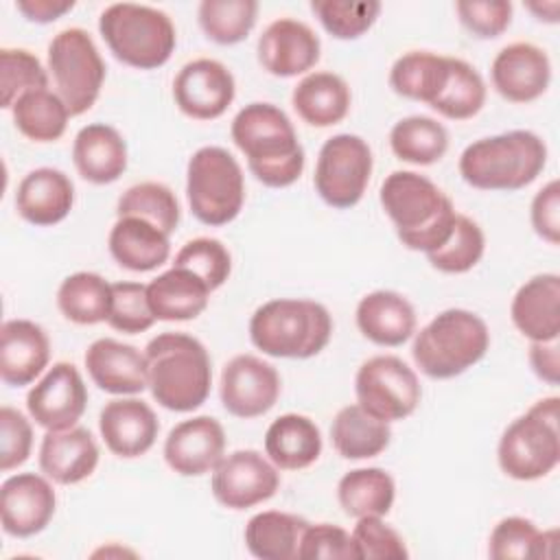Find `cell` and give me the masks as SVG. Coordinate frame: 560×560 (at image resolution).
Returning a JSON list of instances; mask_svg holds the SVG:
<instances>
[{
	"instance_id": "6da1fadb",
	"label": "cell",
	"mask_w": 560,
	"mask_h": 560,
	"mask_svg": "<svg viewBox=\"0 0 560 560\" xmlns=\"http://www.w3.org/2000/svg\"><path fill=\"white\" fill-rule=\"evenodd\" d=\"M230 133L260 184L287 188L300 179L304 149L291 118L278 105L260 101L245 105L234 116Z\"/></svg>"
},
{
	"instance_id": "7a4b0ae2",
	"label": "cell",
	"mask_w": 560,
	"mask_h": 560,
	"mask_svg": "<svg viewBox=\"0 0 560 560\" xmlns=\"http://www.w3.org/2000/svg\"><path fill=\"white\" fill-rule=\"evenodd\" d=\"M378 199L407 249L429 254L453 232L455 206L427 175L394 171L381 184Z\"/></svg>"
},
{
	"instance_id": "3957f363",
	"label": "cell",
	"mask_w": 560,
	"mask_h": 560,
	"mask_svg": "<svg viewBox=\"0 0 560 560\" xmlns=\"http://www.w3.org/2000/svg\"><path fill=\"white\" fill-rule=\"evenodd\" d=\"M149 389L158 405L188 413L201 407L212 387V361L206 346L186 332H160L147 348Z\"/></svg>"
},
{
	"instance_id": "277c9868",
	"label": "cell",
	"mask_w": 560,
	"mask_h": 560,
	"mask_svg": "<svg viewBox=\"0 0 560 560\" xmlns=\"http://www.w3.org/2000/svg\"><path fill=\"white\" fill-rule=\"evenodd\" d=\"M547 164L545 140L527 129H512L470 142L459 155L462 179L479 190H521Z\"/></svg>"
},
{
	"instance_id": "5b68a950",
	"label": "cell",
	"mask_w": 560,
	"mask_h": 560,
	"mask_svg": "<svg viewBox=\"0 0 560 560\" xmlns=\"http://www.w3.org/2000/svg\"><path fill=\"white\" fill-rule=\"evenodd\" d=\"M332 335L328 308L315 300L276 298L260 304L249 319L252 343L276 359H311Z\"/></svg>"
},
{
	"instance_id": "8992f818",
	"label": "cell",
	"mask_w": 560,
	"mask_h": 560,
	"mask_svg": "<svg viewBox=\"0 0 560 560\" xmlns=\"http://www.w3.org/2000/svg\"><path fill=\"white\" fill-rule=\"evenodd\" d=\"M488 348L490 330L477 313L446 308L416 332L411 357L422 374L444 381L479 363Z\"/></svg>"
},
{
	"instance_id": "52a82bcc",
	"label": "cell",
	"mask_w": 560,
	"mask_h": 560,
	"mask_svg": "<svg viewBox=\"0 0 560 560\" xmlns=\"http://www.w3.org/2000/svg\"><path fill=\"white\" fill-rule=\"evenodd\" d=\"M98 31L109 52L125 66L138 70L164 66L177 44L173 20L149 4H109L98 18Z\"/></svg>"
},
{
	"instance_id": "ba28073f",
	"label": "cell",
	"mask_w": 560,
	"mask_h": 560,
	"mask_svg": "<svg viewBox=\"0 0 560 560\" xmlns=\"http://www.w3.org/2000/svg\"><path fill=\"white\" fill-rule=\"evenodd\" d=\"M560 398L536 400L523 416L512 420L499 438V468L516 481L547 477L560 462Z\"/></svg>"
},
{
	"instance_id": "9c48e42d",
	"label": "cell",
	"mask_w": 560,
	"mask_h": 560,
	"mask_svg": "<svg viewBox=\"0 0 560 560\" xmlns=\"http://www.w3.org/2000/svg\"><path fill=\"white\" fill-rule=\"evenodd\" d=\"M190 212L203 225H228L245 203V177L236 158L223 147L197 149L186 166Z\"/></svg>"
},
{
	"instance_id": "30bf717a",
	"label": "cell",
	"mask_w": 560,
	"mask_h": 560,
	"mask_svg": "<svg viewBox=\"0 0 560 560\" xmlns=\"http://www.w3.org/2000/svg\"><path fill=\"white\" fill-rule=\"evenodd\" d=\"M48 70L70 116L92 109L105 81V61L85 28L68 26L50 39Z\"/></svg>"
},
{
	"instance_id": "8fae6325",
	"label": "cell",
	"mask_w": 560,
	"mask_h": 560,
	"mask_svg": "<svg viewBox=\"0 0 560 560\" xmlns=\"http://www.w3.org/2000/svg\"><path fill=\"white\" fill-rule=\"evenodd\" d=\"M372 166V149L361 136L337 133L319 149L313 175L315 190L330 208L348 210L361 201Z\"/></svg>"
},
{
	"instance_id": "7c38bea8",
	"label": "cell",
	"mask_w": 560,
	"mask_h": 560,
	"mask_svg": "<svg viewBox=\"0 0 560 560\" xmlns=\"http://www.w3.org/2000/svg\"><path fill=\"white\" fill-rule=\"evenodd\" d=\"M354 392L357 402L383 422L409 418L422 398L418 374L394 354H376L363 361L354 376Z\"/></svg>"
},
{
	"instance_id": "4fadbf2b",
	"label": "cell",
	"mask_w": 560,
	"mask_h": 560,
	"mask_svg": "<svg viewBox=\"0 0 560 560\" xmlns=\"http://www.w3.org/2000/svg\"><path fill=\"white\" fill-rule=\"evenodd\" d=\"M214 499L228 510H247L269 501L280 488V472L271 459L254 448L223 455L210 481Z\"/></svg>"
},
{
	"instance_id": "5bb4252c",
	"label": "cell",
	"mask_w": 560,
	"mask_h": 560,
	"mask_svg": "<svg viewBox=\"0 0 560 560\" xmlns=\"http://www.w3.org/2000/svg\"><path fill=\"white\" fill-rule=\"evenodd\" d=\"M280 389L278 370L256 354H236L221 370V405L234 418L265 416L278 402Z\"/></svg>"
},
{
	"instance_id": "9a60e30c",
	"label": "cell",
	"mask_w": 560,
	"mask_h": 560,
	"mask_svg": "<svg viewBox=\"0 0 560 560\" xmlns=\"http://www.w3.org/2000/svg\"><path fill=\"white\" fill-rule=\"evenodd\" d=\"M85 407L88 387L77 365L68 361L52 363L26 394L28 416L46 431L77 427Z\"/></svg>"
},
{
	"instance_id": "2e32d148",
	"label": "cell",
	"mask_w": 560,
	"mask_h": 560,
	"mask_svg": "<svg viewBox=\"0 0 560 560\" xmlns=\"http://www.w3.org/2000/svg\"><path fill=\"white\" fill-rule=\"evenodd\" d=\"M236 96V81L228 66L199 57L179 68L173 81V98L182 114L195 120H214L225 114Z\"/></svg>"
},
{
	"instance_id": "e0dca14e",
	"label": "cell",
	"mask_w": 560,
	"mask_h": 560,
	"mask_svg": "<svg viewBox=\"0 0 560 560\" xmlns=\"http://www.w3.org/2000/svg\"><path fill=\"white\" fill-rule=\"evenodd\" d=\"M57 510V494L46 475L18 472L0 486V521L4 534L31 538L48 527Z\"/></svg>"
},
{
	"instance_id": "ac0fdd59",
	"label": "cell",
	"mask_w": 560,
	"mask_h": 560,
	"mask_svg": "<svg viewBox=\"0 0 560 560\" xmlns=\"http://www.w3.org/2000/svg\"><path fill=\"white\" fill-rule=\"evenodd\" d=\"M225 455L223 424L212 416H195L177 422L164 440V459L182 477L212 472Z\"/></svg>"
},
{
	"instance_id": "d6986e66",
	"label": "cell",
	"mask_w": 560,
	"mask_h": 560,
	"mask_svg": "<svg viewBox=\"0 0 560 560\" xmlns=\"http://www.w3.org/2000/svg\"><path fill=\"white\" fill-rule=\"evenodd\" d=\"M258 63L273 77H298L308 72L322 52L315 31L293 18L273 20L256 44Z\"/></svg>"
},
{
	"instance_id": "ffe728a7",
	"label": "cell",
	"mask_w": 560,
	"mask_h": 560,
	"mask_svg": "<svg viewBox=\"0 0 560 560\" xmlns=\"http://www.w3.org/2000/svg\"><path fill=\"white\" fill-rule=\"evenodd\" d=\"M494 90L510 103H532L540 98L551 83V61L547 52L532 42L503 46L490 66Z\"/></svg>"
},
{
	"instance_id": "44dd1931",
	"label": "cell",
	"mask_w": 560,
	"mask_h": 560,
	"mask_svg": "<svg viewBox=\"0 0 560 560\" xmlns=\"http://www.w3.org/2000/svg\"><path fill=\"white\" fill-rule=\"evenodd\" d=\"M98 431L114 455L133 459L151 451L160 433V422L149 402L122 396L105 402L98 413Z\"/></svg>"
},
{
	"instance_id": "7402d4cb",
	"label": "cell",
	"mask_w": 560,
	"mask_h": 560,
	"mask_svg": "<svg viewBox=\"0 0 560 560\" xmlns=\"http://www.w3.org/2000/svg\"><path fill=\"white\" fill-rule=\"evenodd\" d=\"M83 361L94 385L107 394L136 396L149 387L147 357L131 343L112 337L96 339L88 346Z\"/></svg>"
},
{
	"instance_id": "603a6c76",
	"label": "cell",
	"mask_w": 560,
	"mask_h": 560,
	"mask_svg": "<svg viewBox=\"0 0 560 560\" xmlns=\"http://www.w3.org/2000/svg\"><path fill=\"white\" fill-rule=\"evenodd\" d=\"M50 361L46 330L31 319H7L0 328V378L11 387L31 385Z\"/></svg>"
},
{
	"instance_id": "cb8c5ba5",
	"label": "cell",
	"mask_w": 560,
	"mask_h": 560,
	"mask_svg": "<svg viewBox=\"0 0 560 560\" xmlns=\"http://www.w3.org/2000/svg\"><path fill=\"white\" fill-rule=\"evenodd\" d=\"M74 206L72 179L52 166H39L28 171L18 184L15 210L18 214L37 228L61 223Z\"/></svg>"
},
{
	"instance_id": "d4e9b609",
	"label": "cell",
	"mask_w": 560,
	"mask_h": 560,
	"mask_svg": "<svg viewBox=\"0 0 560 560\" xmlns=\"http://www.w3.org/2000/svg\"><path fill=\"white\" fill-rule=\"evenodd\" d=\"M98 444L85 427L46 431L39 444V468L59 486H74L88 479L98 466Z\"/></svg>"
},
{
	"instance_id": "484cf974",
	"label": "cell",
	"mask_w": 560,
	"mask_h": 560,
	"mask_svg": "<svg viewBox=\"0 0 560 560\" xmlns=\"http://www.w3.org/2000/svg\"><path fill=\"white\" fill-rule=\"evenodd\" d=\"M514 326L529 341H553L560 335V276L538 273L512 298Z\"/></svg>"
},
{
	"instance_id": "4316f807",
	"label": "cell",
	"mask_w": 560,
	"mask_h": 560,
	"mask_svg": "<svg viewBox=\"0 0 560 560\" xmlns=\"http://www.w3.org/2000/svg\"><path fill=\"white\" fill-rule=\"evenodd\" d=\"M357 328L376 346L396 348L416 332V311L398 291L378 289L365 293L357 304Z\"/></svg>"
},
{
	"instance_id": "83f0119b",
	"label": "cell",
	"mask_w": 560,
	"mask_h": 560,
	"mask_svg": "<svg viewBox=\"0 0 560 560\" xmlns=\"http://www.w3.org/2000/svg\"><path fill=\"white\" fill-rule=\"evenodd\" d=\"M72 162L85 182L112 184L127 171V142L112 125H85L74 136Z\"/></svg>"
},
{
	"instance_id": "f1b7e54d",
	"label": "cell",
	"mask_w": 560,
	"mask_h": 560,
	"mask_svg": "<svg viewBox=\"0 0 560 560\" xmlns=\"http://www.w3.org/2000/svg\"><path fill=\"white\" fill-rule=\"evenodd\" d=\"M112 258L129 271H153L171 256L168 234L140 217H118L109 230Z\"/></svg>"
},
{
	"instance_id": "f546056e",
	"label": "cell",
	"mask_w": 560,
	"mask_h": 560,
	"mask_svg": "<svg viewBox=\"0 0 560 560\" xmlns=\"http://www.w3.org/2000/svg\"><path fill=\"white\" fill-rule=\"evenodd\" d=\"M210 287L184 267H171L147 284V300L158 322H188L199 317L210 300Z\"/></svg>"
},
{
	"instance_id": "4dcf8cb0",
	"label": "cell",
	"mask_w": 560,
	"mask_h": 560,
	"mask_svg": "<svg viewBox=\"0 0 560 560\" xmlns=\"http://www.w3.org/2000/svg\"><path fill=\"white\" fill-rule=\"evenodd\" d=\"M322 431L302 413L278 416L265 433V453L278 470H302L322 455Z\"/></svg>"
},
{
	"instance_id": "1f68e13d",
	"label": "cell",
	"mask_w": 560,
	"mask_h": 560,
	"mask_svg": "<svg viewBox=\"0 0 560 560\" xmlns=\"http://www.w3.org/2000/svg\"><path fill=\"white\" fill-rule=\"evenodd\" d=\"M348 83L328 70L308 72L291 92V105L298 116L311 127H332L350 112Z\"/></svg>"
},
{
	"instance_id": "d6a6232c",
	"label": "cell",
	"mask_w": 560,
	"mask_h": 560,
	"mask_svg": "<svg viewBox=\"0 0 560 560\" xmlns=\"http://www.w3.org/2000/svg\"><path fill=\"white\" fill-rule=\"evenodd\" d=\"M330 440L343 459H370L389 446L392 429L389 422L374 418L354 402L341 407L332 418Z\"/></svg>"
},
{
	"instance_id": "836d02e7",
	"label": "cell",
	"mask_w": 560,
	"mask_h": 560,
	"mask_svg": "<svg viewBox=\"0 0 560 560\" xmlns=\"http://www.w3.org/2000/svg\"><path fill=\"white\" fill-rule=\"evenodd\" d=\"M306 525V518L291 512H258L245 525V547L260 560H293Z\"/></svg>"
},
{
	"instance_id": "e575fe53",
	"label": "cell",
	"mask_w": 560,
	"mask_h": 560,
	"mask_svg": "<svg viewBox=\"0 0 560 560\" xmlns=\"http://www.w3.org/2000/svg\"><path fill=\"white\" fill-rule=\"evenodd\" d=\"M448 81V57L431 50H409L389 70V88L405 98L431 105Z\"/></svg>"
},
{
	"instance_id": "d590c367",
	"label": "cell",
	"mask_w": 560,
	"mask_h": 560,
	"mask_svg": "<svg viewBox=\"0 0 560 560\" xmlns=\"http://www.w3.org/2000/svg\"><path fill=\"white\" fill-rule=\"evenodd\" d=\"M337 499L352 518L387 516L396 499V483L383 468H354L339 479Z\"/></svg>"
},
{
	"instance_id": "8d00e7d4",
	"label": "cell",
	"mask_w": 560,
	"mask_h": 560,
	"mask_svg": "<svg viewBox=\"0 0 560 560\" xmlns=\"http://www.w3.org/2000/svg\"><path fill=\"white\" fill-rule=\"evenodd\" d=\"M61 315L79 326L107 322L112 308V284L94 271H77L61 280L57 289Z\"/></svg>"
},
{
	"instance_id": "74e56055",
	"label": "cell",
	"mask_w": 560,
	"mask_h": 560,
	"mask_svg": "<svg viewBox=\"0 0 560 560\" xmlns=\"http://www.w3.org/2000/svg\"><path fill=\"white\" fill-rule=\"evenodd\" d=\"M558 529L540 532L525 516H505L490 532L488 553L494 560H538L556 558Z\"/></svg>"
},
{
	"instance_id": "f35d334b",
	"label": "cell",
	"mask_w": 560,
	"mask_h": 560,
	"mask_svg": "<svg viewBox=\"0 0 560 560\" xmlns=\"http://www.w3.org/2000/svg\"><path fill=\"white\" fill-rule=\"evenodd\" d=\"M15 129L33 142H55L66 133L70 112L57 92L33 90L11 107Z\"/></svg>"
},
{
	"instance_id": "ab89813d",
	"label": "cell",
	"mask_w": 560,
	"mask_h": 560,
	"mask_svg": "<svg viewBox=\"0 0 560 560\" xmlns=\"http://www.w3.org/2000/svg\"><path fill=\"white\" fill-rule=\"evenodd\" d=\"M389 147L398 160L429 166L444 158L448 149V131L431 116H407L392 127Z\"/></svg>"
},
{
	"instance_id": "60d3db41",
	"label": "cell",
	"mask_w": 560,
	"mask_h": 560,
	"mask_svg": "<svg viewBox=\"0 0 560 560\" xmlns=\"http://www.w3.org/2000/svg\"><path fill=\"white\" fill-rule=\"evenodd\" d=\"M486 103V83L481 74L464 59L448 57V81L442 94L429 105L451 120H468L481 112Z\"/></svg>"
},
{
	"instance_id": "b9f144b4",
	"label": "cell",
	"mask_w": 560,
	"mask_h": 560,
	"mask_svg": "<svg viewBox=\"0 0 560 560\" xmlns=\"http://www.w3.org/2000/svg\"><path fill=\"white\" fill-rule=\"evenodd\" d=\"M118 217H140L168 236L179 225V201L175 192L160 182H140L129 186L116 203Z\"/></svg>"
},
{
	"instance_id": "7bdbcfd3",
	"label": "cell",
	"mask_w": 560,
	"mask_h": 560,
	"mask_svg": "<svg viewBox=\"0 0 560 560\" xmlns=\"http://www.w3.org/2000/svg\"><path fill=\"white\" fill-rule=\"evenodd\" d=\"M258 15L256 0H203L197 9V20L208 39L221 46L243 42Z\"/></svg>"
},
{
	"instance_id": "ee69618b",
	"label": "cell",
	"mask_w": 560,
	"mask_h": 560,
	"mask_svg": "<svg viewBox=\"0 0 560 560\" xmlns=\"http://www.w3.org/2000/svg\"><path fill=\"white\" fill-rule=\"evenodd\" d=\"M486 252V236L477 221L466 214L455 217L451 236L438 249L427 254L433 269L442 273H466L470 271Z\"/></svg>"
},
{
	"instance_id": "f6af8a7d",
	"label": "cell",
	"mask_w": 560,
	"mask_h": 560,
	"mask_svg": "<svg viewBox=\"0 0 560 560\" xmlns=\"http://www.w3.org/2000/svg\"><path fill=\"white\" fill-rule=\"evenodd\" d=\"M48 88V72L42 61L26 48L0 50V103L2 109H11L13 103L33 90Z\"/></svg>"
},
{
	"instance_id": "bcb514c9",
	"label": "cell",
	"mask_w": 560,
	"mask_h": 560,
	"mask_svg": "<svg viewBox=\"0 0 560 560\" xmlns=\"http://www.w3.org/2000/svg\"><path fill=\"white\" fill-rule=\"evenodd\" d=\"M311 11L322 26L337 39H357L372 28L381 13V2H348V0H313Z\"/></svg>"
},
{
	"instance_id": "7dc6e473",
	"label": "cell",
	"mask_w": 560,
	"mask_h": 560,
	"mask_svg": "<svg viewBox=\"0 0 560 560\" xmlns=\"http://www.w3.org/2000/svg\"><path fill=\"white\" fill-rule=\"evenodd\" d=\"M173 265L192 271L210 287V291H217L230 278L232 256L219 238L197 236L182 245Z\"/></svg>"
},
{
	"instance_id": "c3c4849f",
	"label": "cell",
	"mask_w": 560,
	"mask_h": 560,
	"mask_svg": "<svg viewBox=\"0 0 560 560\" xmlns=\"http://www.w3.org/2000/svg\"><path fill=\"white\" fill-rule=\"evenodd\" d=\"M155 315L151 313L147 300V284L120 280L112 284V308L107 324L127 335H138L149 330L155 324Z\"/></svg>"
},
{
	"instance_id": "681fc988",
	"label": "cell",
	"mask_w": 560,
	"mask_h": 560,
	"mask_svg": "<svg viewBox=\"0 0 560 560\" xmlns=\"http://www.w3.org/2000/svg\"><path fill=\"white\" fill-rule=\"evenodd\" d=\"M357 549V560H402L409 558L405 538L389 527L383 516L357 518L350 532Z\"/></svg>"
},
{
	"instance_id": "f907efd6",
	"label": "cell",
	"mask_w": 560,
	"mask_h": 560,
	"mask_svg": "<svg viewBox=\"0 0 560 560\" xmlns=\"http://www.w3.org/2000/svg\"><path fill=\"white\" fill-rule=\"evenodd\" d=\"M300 560H357L352 534L332 523L306 525L300 549Z\"/></svg>"
},
{
	"instance_id": "816d5d0a",
	"label": "cell",
	"mask_w": 560,
	"mask_h": 560,
	"mask_svg": "<svg viewBox=\"0 0 560 560\" xmlns=\"http://www.w3.org/2000/svg\"><path fill=\"white\" fill-rule=\"evenodd\" d=\"M464 28L479 37H499L512 22V2L505 0H459L455 4Z\"/></svg>"
},
{
	"instance_id": "f5cc1de1",
	"label": "cell",
	"mask_w": 560,
	"mask_h": 560,
	"mask_svg": "<svg viewBox=\"0 0 560 560\" xmlns=\"http://www.w3.org/2000/svg\"><path fill=\"white\" fill-rule=\"evenodd\" d=\"M33 448V427L31 420L4 405L0 409V470L9 472L22 466Z\"/></svg>"
},
{
	"instance_id": "db71d44e",
	"label": "cell",
	"mask_w": 560,
	"mask_h": 560,
	"mask_svg": "<svg viewBox=\"0 0 560 560\" xmlns=\"http://www.w3.org/2000/svg\"><path fill=\"white\" fill-rule=\"evenodd\" d=\"M529 219L534 232L549 245L560 243V182L549 179L532 199Z\"/></svg>"
},
{
	"instance_id": "11a10c76",
	"label": "cell",
	"mask_w": 560,
	"mask_h": 560,
	"mask_svg": "<svg viewBox=\"0 0 560 560\" xmlns=\"http://www.w3.org/2000/svg\"><path fill=\"white\" fill-rule=\"evenodd\" d=\"M529 365L534 374L547 385L560 383V346L553 341H532L529 343Z\"/></svg>"
},
{
	"instance_id": "9f6ffc18",
	"label": "cell",
	"mask_w": 560,
	"mask_h": 560,
	"mask_svg": "<svg viewBox=\"0 0 560 560\" xmlns=\"http://www.w3.org/2000/svg\"><path fill=\"white\" fill-rule=\"evenodd\" d=\"M15 9L28 20L37 24H48L59 20L63 13L74 9L72 0H18Z\"/></svg>"
},
{
	"instance_id": "6f0895ef",
	"label": "cell",
	"mask_w": 560,
	"mask_h": 560,
	"mask_svg": "<svg viewBox=\"0 0 560 560\" xmlns=\"http://www.w3.org/2000/svg\"><path fill=\"white\" fill-rule=\"evenodd\" d=\"M527 9L532 13H536L538 20H545V22H558V11H560V2L551 0V2H532L527 4Z\"/></svg>"
}]
</instances>
